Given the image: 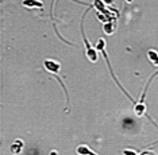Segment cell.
Segmentation results:
<instances>
[{
  "label": "cell",
  "mask_w": 158,
  "mask_h": 155,
  "mask_svg": "<svg viewBox=\"0 0 158 155\" xmlns=\"http://www.w3.org/2000/svg\"><path fill=\"white\" fill-rule=\"evenodd\" d=\"M96 49H98V50H99V51H102V54H103V55H104V58H106V61H107V65H108V67H110L111 75H112V77H114V80H115V82H116V84H118V85H119V88H120V89H122V91H123V92H124V95H126V96H127V97H128V99H130V100H131V101H132V103H134V104H135V101H134V100H132V97H131V96H128V93H127V92H126V91H124V88H123V86H122V85H120V82H119V81H118L116 75H115V74H114V71H112V67H111V63H110V61H108V55H107V53H106V41H104V39H103V38H100V39H99L98 45H96Z\"/></svg>",
  "instance_id": "cell-1"
},
{
  "label": "cell",
  "mask_w": 158,
  "mask_h": 155,
  "mask_svg": "<svg viewBox=\"0 0 158 155\" xmlns=\"http://www.w3.org/2000/svg\"><path fill=\"white\" fill-rule=\"evenodd\" d=\"M158 74V71H156L152 77H150V80L146 82V86H145V89H143V93H142V97H141V100H139L138 103H135V105H134V112L136 116H143V115L146 113V105H145V97H146V91H147V88H149V85H150V82H152V80L156 75Z\"/></svg>",
  "instance_id": "cell-2"
},
{
  "label": "cell",
  "mask_w": 158,
  "mask_h": 155,
  "mask_svg": "<svg viewBox=\"0 0 158 155\" xmlns=\"http://www.w3.org/2000/svg\"><path fill=\"white\" fill-rule=\"evenodd\" d=\"M82 39H84V43L87 46V51H85V57L91 61V62H98V49L95 50V47H92L91 43L88 42L87 37H85V32H84V28H82Z\"/></svg>",
  "instance_id": "cell-3"
},
{
  "label": "cell",
  "mask_w": 158,
  "mask_h": 155,
  "mask_svg": "<svg viewBox=\"0 0 158 155\" xmlns=\"http://www.w3.org/2000/svg\"><path fill=\"white\" fill-rule=\"evenodd\" d=\"M44 66L49 73H53V74H57L61 70V63L57 62V61H54V59H45Z\"/></svg>",
  "instance_id": "cell-4"
},
{
  "label": "cell",
  "mask_w": 158,
  "mask_h": 155,
  "mask_svg": "<svg viewBox=\"0 0 158 155\" xmlns=\"http://www.w3.org/2000/svg\"><path fill=\"white\" fill-rule=\"evenodd\" d=\"M22 4L28 8H42L44 7V2L42 0H23Z\"/></svg>",
  "instance_id": "cell-5"
},
{
  "label": "cell",
  "mask_w": 158,
  "mask_h": 155,
  "mask_svg": "<svg viewBox=\"0 0 158 155\" xmlns=\"http://www.w3.org/2000/svg\"><path fill=\"white\" fill-rule=\"evenodd\" d=\"M104 32L106 34H108V35H111V34H114L115 31H116V27H115V24H114V22L111 20V22H107V23H104Z\"/></svg>",
  "instance_id": "cell-6"
},
{
  "label": "cell",
  "mask_w": 158,
  "mask_h": 155,
  "mask_svg": "<svg viewBox=\"0 0 158 155\" xmlns=\"http://www.w3.org/2000/svg\"><path fill=\"white\" fill-rule=\"evenodd\" d=\"M22 146H23L22 140H15V143L11 146V153L12 154H19L20 150H22Z\"/></svg>",
  "instance_id": "cell-7"
},
{
  "label": "cell",
  "mask_w": 158,
  "mask_h": 155,
  "mask_svg": "<svg viewBox=\"0 0 158 155\" xmlns=\"http://www.w3.org/2000/svg\"><path fill=\"white\" fill-rule=\"evenodd\" d=\"M77 154H95V151L89 150V149H88V146L81 145V146H78V147H77Z\"/></svg>",
  "instance_id": "cell-8"
},
{
  "label": "cell",
  "mask_w": 158,
  "mask_h": 155,
  "mask_svg": "<svg viewBox=\"0 0 158 155\" xmlns=\"http://www.w3.org/2000/svg\"><path fill=\"white\" fill-rule=\"evenodd\" d=\"M147 55H149L150 61H152V62H153L154 65H157V66H158V53H156L154 50H150Z\"/></svg>",
  "instance_id": "cell-9"
},
{
  "label": "cell",
  "mask_w": 158,
  "mask_h": 155,
  "mask_svg": "<svg viewBox=\"0 0 158 155\" xmlns=\"http://www.w3.org/2000/svg\"><path fill=\"white\" fill-rule=\"evenodd\" d=\"M102 2H103L104 4H106V6H112L115 0H102Z\"/></svg>",
  "instance_id": "cell-10"
},
{
  "label": "cell",
  "mask_w": 158,
  "mask_h": 155,
  "mask_svg": "<svg viewBox=\"0 0 158 155\" xmlns=\"http://www.w3.org/2000/svg\"><path fill=\"white\" fill-rule=\"evenodd\" d=\"M123 153H124V154H138V153H136L135 150H131V149H127V150H124Z\"/></svg>",
  "instance_id": "cell-11"
},
{
  "label": "cell",
  "mask_w": 158,
  "mask_h": 155,
  "mask_svg": "<svg viewBox=\"0 0 158 155\" xmlns=\"http://www.w3.org/2000/svg\"><path fill=\"white\" fill-rule=\"evenodd\" d=\"M127 2H131V0H127Z\"/></svg>",
  "instance_id": "cell-12"
}]
</instances>
